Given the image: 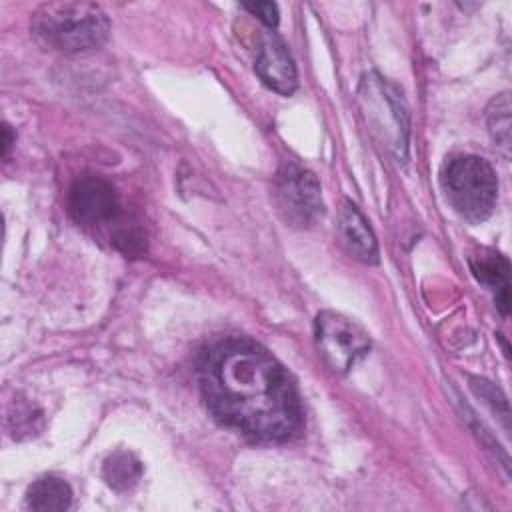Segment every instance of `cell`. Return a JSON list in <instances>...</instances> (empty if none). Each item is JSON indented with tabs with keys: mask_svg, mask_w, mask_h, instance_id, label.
Masks as SVG:
<instances>
[{
	"mask_svg": "<svg viewBox=\"0 0 512 512\" xmlns=\"http://www.w3.org/2000/svg\"><path fill=\"white\" fill-rule=\"evenodd\" d=\"M210 412L260 442H284L302 428L300 394L288 370L260 344L228 338L214 344L198 368Z\"/></svg>",
	"mask_w": 512,
	"mask_h": 512,
	"instance_id": "obj_1",
	"label": "cell"
},
{
	"mask_svg": "<svg viewBox=\"0 0 512 512\" xmlns=\"http://www.w3.org/2000/svg\"><path fill=\"white\" fill-rule=\"evenodd\" d=\"M36 40L64 54L94 50L108 38L110 22L104 10L90 2H50L32 16Z\"/></svg>",
	"mask_w": 512,
	"mask_h": 512,
	"instance_id": "obj_2",
	"label": "cell"
},
{
	"mask_svg": "<svg viewBox=\"0 0 512 512\" xmlns=\"http://www.w3.org/2000/svg\"><path fill=\"white\" fill-rule=\"evenodd\" d=\"M440 184L448 204L468 222L486 220L496 206L498 180L492 166L480 156L450 158L440 172Z\"/></svg>",
	"mask_w": 512,
	"mask_h": 512,
	"instance_id": "obj_3",
	"label": "cell"
},
{
	"mask_svg": "<svg viewBox=\"0 0 512 512\" xmlns=\"http://www.w3.org/2000/svg\"><path fill=\"white\" fill-rule=\"evenodd\" d=\"M274 200L282 218L296 228L314 226L324 214L316 176L294 160L284 162L274 178Z\"/></svg>",
	"mask_w": 512,
	"mask_h": 512,
	"instance_id": "obj_4",
	"label": "cell"
},
{
	"mask_svg": "<svg viewBox=\"0 0 512 512\" xmlns=\"http://www.w3.org/2000/svg\"><path fill=\"white\" fill-rule=\"evenodd\" d=\"M314 340L322 360L336 374H346L370 350V338L360 326L328 310L314 320Z\"/></svg>",
	"mask_w": 512,
	"mask_h": 512,
	"instance_id": "obj_5",
	"label": "cell"
},
{
	"mask_svg": "<svg viewBox=\"0 0 512 512\" xmlns=\"http://www.w3.org/2000/svg\"><path fill=\"white\" fill-rule=\"evenodd\" d=\"M70 216L86 228L120 224L122 206L114 186L102 176H80L68 192Z\"/></svg>",
	"mask_w": 512,
	"mask_h": 512,
	"instance_id": "obj_6",
	"label": "cell"
},
{
	"mask_svg": "<svg viewBox=\"0 0 512 512\" xmlns=\"http://www.w3.org/2000/svg\"><path fill=\"white\" fill-rule=\"evenodd\" d=\"M254 68H256V74L260 76V80L268 88H272L274 92H278L282 96H290L298 86V74H296L294 60H292L286 44L276 36H268L260 44Z\"/></svg>",
	"mask_w": 512,
	"mask_h": 512,
	"instance_id": "obj_7",
	"label": "cell"
},
{
	"mask_svg": "<svg viewBox=\"0 0 512 512\" xmlns=\"http://www.w3.org/2000/svg\"><path fill=\"white\" fill-rule=\"evenodd\" d=\"M338 238L344 250L360 262H378V244L368 220L350 200H344L338 210Z\"/></svg>",
	"mask_w": 512,
	"mask_h": 512,
	"instance_id": "obj_8",
	"label": "cell"
},
{
	"mask_svg": "<svg viewBox=\"0 0 512 512\" xmlns=\"http://www.w3.org/2000/svg\"><path fill=\"white\" fill-rule=\"evenodd\" d=\"M470 270L478 282L492 290L498 310L506 316L510 310V262L506 256L494 250H480L470 256Z\"/></svg>",
	"mask_w": 512,
	"mask_h": 512,
	"instance_id": "obj_9",
	"label": "cell"
},
{
	"mask_svg": "<svg viewBox=\"0 0 512 512\" xmlns=\"http://www.w3.org/2000/svg\"><path fill=\"white\" fill-rule=\"evenodd\" d=\"M72 502V488L56 476L38 478L26 492V506L36 512H60Z\"/></svg>",
	"mask_w": 512,
	"mask_h": 512,
	"instance_id": "obj_10",
	"label": "cell"
},
{
	"mask_svg": "<svg viewBox=\"0 0 512 512\" xmlns=\"http://www.w3.org/2000/svg\"><path fill=\"white\" fill-rule=\"evenodd\" d=\"M140 476H142L140 460L126 450H116L104 460L102 478L114 490H120V492L130 490L132 486H136Z\"/></svg>",
	"mask_w": 512,
	"mask_h": 512,
	"instance_id": "obj_11",
	"label": "cell"
},
{
	"mask_svg": "<svg viewBox=\"0 0 512 512\" xmlns=\"http://www.w3.org/2000/svg\"><path fill=\"white\" fill-rule=\"evenodd\" d=\"M488 128L492 134V140L496 146L502 150V154L508 158L510 156V98L508 92L496 96L488 110Z\"/></svg>",
	"mask_w": 512,
	"mask_h": 512,
	"instance_id": "obj_12",
	"label": "cell"
},
{
	"mask_svg": "<svg viewBox=\"0 0 512 512\" xmlns=\"http://www.w3.org/2000/svg\"><path fill=\"white\" fill-rule=\"evenodd\" d=\"M244 10L250 14L258 16L266 26L274 28L278 24V6L272 2H252V4H242Z\"/></svg>",
	"mask_w": 512,
	"mask_h": 512,
	"instance_id": "obj_13",
	"label": "cell"
},
{
	"mask_svg": "<svg viewBox=\"0 0 512 512\" xmlns=\"http://www.w3.org/2000/svg\"><path fill=\"white\" fill-rule=\"evenodd\" d=\"M12 140H14V136H12L10 126H8V124H2V156H8V150H10V146H12Z\"/></svg>",
	"mask_w": 512,
	"mask_h": 512,
	"instance_id": "obj_14",
	"label": "cell"
}]
</instances>
